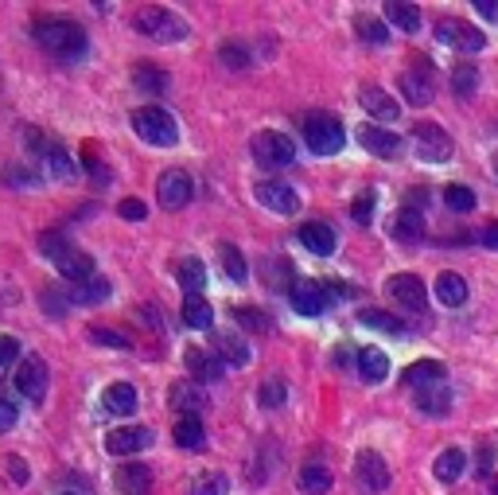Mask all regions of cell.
Masks as SVG:
<instances>
[{"label":"cell","instance_id":"7","mask_svg":"<svg viewBox=\"0 0 498 495\" xmlns=\"http://www.w3.org/2000/svg\"><path fill=\"white\" fill-rule=\"evenodd\" d=\"M413 148H417V160L444 164L448 157H452V137L432 122H417V129H413Z\"/></svg>","mask_w":498,"mask_h":495},{"label":"cell","instance_id":"15","mask_svg":"<svg viewBox=\"0 0 498 495\" xmlns=\"http://www.w3.org/2000/svg\"><path fill=\"white\" fill-rule=\"evenodd\" d=\"M289 304H292L296 316H319V312H324V304H327V292H324L319 281H292Z\"/></svg>","mask_w":498,"mask_h":495},{"label":"cell","instance_id":"44","mask_svg":"<svg viewBox=\"0 0 498 495\" xmlns=\"http://www.w3.org/2000/svg\"><path fill=\"white\" fill-rule=\"evenodd\" d=\"M218 257H222V269H227V277H234V281H245V257H242V250L238 246H230V242H222L218 246Z\"/></svg>","mask_w":498,"mask_h":495},{"label":"cell","instance_id":"16","mask_svg":"<svg viewBox=\"0 0 498 495\" xmlns=\"http://www.w3.org/2000/svg\"><path fill=\"white\" fill-rule=\"evenodd\" d=\"M152 445V429H140V426H121L105 437V453L110 456H129V453H140Z\"/></svg>","mask_w":498,"mask_h":495},{"label":"cell","instance_id":"55","mask_svg":"<svg viewBox=\"0 0 498 495\" xmlns=\"http://www.w3.org/2000/svg\"><path fill=\"white\" fill-rule=\"evenodd\" d=\"M67 292H58V289H43V312H51V316H63L70 309V301H63Z\"/></svg>","mask_w":498,"mask_h":495},{"label":"cell","instance_id":"4","mask_svg":"<svg viewBox=\"0 0 498 495\" xmlns=\"http://www.w3.org/2000/svg\"><path fill=\"white\" fill-rule=\"evenodd\" d=\"M304 140L316 157H335V152L342 148V140H347V133H342V122L335 113H307Z\"/></svg>","mask_w":498,"mask_h":495},{"label":"cell","instance_id":"30","mask_svg":"<svg viewBox=\"0 0 498 495\" xmlns=\"http://www.w3.org/2000/svg\"><path fill=\"white\" fill-rule=\"evenodd\" d=\"M359 374L366 382H382L386 374H389V359H386V351H378V347H359Z\"/></svg>","mask_w":498,"mask_h":495},{"label":"cell","instance_id":"48","mask_svg":"<svg viewBox=\"0 0 498 495\" xmlns=\"http://www.w3.org/2000/svg\"><path fill=\"white\" fill-rule=\"evenodd\" d=\"M90 339H93V344H102V347H133V344H129V336H121V332H110V328H105V324H90Z\"/></svg>","mask_w":498,"mask_h":495},{"label":"cell","instance_id":"33","mask_svg":"<svg viewBox=\"0 0 498 495\" xmlns=\"http://www.w3.org/2000/svg\"><path fill=\"white\" fill-rule=\"evenodd\" d=\"M105 297H110V281L93 274L90 281H78L75 289H70V304H102Z\"/></svg>","mask_w":498,"mask_h":495},{"label":"cell","instance_id":"51","mask_svg":"<svg viewBox=\"0 0 498 495\" xmlns=\"http://www.w3.org/2000/svg\"><path fill=\"white\" fill-rule=\"evenodd\" d=\"M218 58H222L227 67H234V70L249 67V55H245V47H242V43H222V47H218Z\"/></svg>","mask_w":498,"mask_h":495},{"label":"cell","instance_id":"28","mask_svg":"<svg viewBox=\"0 0 498 495\" xmlns=\"http://www.w3.org/2000/svg\"><path fill=\"white\" fill-rule=\"evenodd\" d=\"M354 35H359L366 47H382V43H389V23L370 16V12H359V16H354Z\"/></svg>","mask_w":498,"mask_h":495},{"label":"cell","instance_id":"59","mask_svg":"<svg viewBox=\"0 0 498 495\" xmlns=\"http://www.w3.org/2000/svg\"><path fill=\"white\" fill-rule=\"evenodd\" d=\"M476 238L483 246H491V250H498V222H494V227H487V230H476Z\"/></svg>","mask_w":498,"mask_h":495},{"label":"cell","instance_id":"35","mask_svg":"<svg viewBox=\"0 0 498 495\" xmlns=\"http://www.w3.org/2000/svg\"><path fill=\"white\" fill-rule=\"evenodd\" d=\"M172 437H175L180 449H203V441H207L203 421H199V418H180V421H175V429H172Z\"/></svg>","mask_w":498,"mask_h":495},{"label":"cell","instance_id":"27","mask_svg":"<svg viewBox=\"0 0 498 495\" xmlns=\"http://www.w3.org/2000/svg\"><path fill=\"white\" fill-rule=\"evenodd\" d=\"M464 468H467V453L464 449H444L440 456H436V464H432V476L440 480V484H456L459 476H464Z\"/></svg>","mask_w":498,"mask_h":495},{"label":"cell","instance_id":"22","mask_svg":"<svg viewBox=\"0 0 498 495\" xmlns=\"http://www.w3.org/2000/svg\"><path fill=\"white\" fill-rule=\"evenodd\" d=\"M413 406H417L421 414H429V418H444V414H452V391H448L444 382L421 386V391L413 394Z\"/></svg>","mask_w":498,"mask_h":495},{"label":"cell","instance_id":"37","mask_svg":"<svg viewBox=\"0 0 498 495\" xmlns=\"http://www.w3.org/2000/svg\"><path fill=\"white\" fill-rule=\"evenodd\" d=\"M409 386H424V382H444V363H436V359H421V363H413V367H405V374H401Z\"/></svg>","mask_w":498,"mask_h":495},{"label":"cell","instance_id":"53","mask_svg":"<svg viewBox=\"0 0 498 495\" xmlns=\"http://www.w3.org/2000/svg\"><path fill=\"white\" fill-rule=\"evenodd\" d=\"M494 461H498V453H494V441L479 445V461H476V472H479V480L494 472Z\"/></svg>","mask_w":498,"mask_h":495},{"label":"cell","instance_id":"2","mask_svg":"<svg viewBox=\"0 0 498 495\" xmlns=\"http://www.w3.org/2000/svg\"><path fill=\"white\" fill-rule=\"evenodd\" d=\"M129 125H133V133L140 140H148V145H156V148H168V145H175V140H180V125H175V117L168 110H160V105L133 110Z\"/></svg>","mask_w":498,"mask_h":495},{"label":"cell","instance_id":"58","mask_svg":"<svg viewBox=\"0 0 498 495\" xmlns=\"http://www.w3.org/2000/svg\"><path fill=\"white\" fill-rule=\"evenodd\" d=\"M476 12L483 20H491V23H498V0H476Z\"/></svg>","mask_w":498,"mask_h":495},{"label":"cell","instance_id":"29","mask_svg":"<svg viewBox=\"0 0 498 495\" xmlns=\"http://www.w3.org/2000/svg\"><path fill=\"white\" fill-rule=\"evenodd\" d=\"M175 281L183 285L187 297H199V292H203V285H207V269H203V262H199V257H183V262L175 266Z\"/></svg>","mask_w":498,"mask_h":495},{"label":"cell","instance_id":"41","mask_svg":"<svg viewBox=\"0 0 498 495\" xmlns=\"http://www.w3.org/2000/svg\"><path fill=\"white\" fill-rule=\"evenodd\" d=\"M40 250L58 266L67 254H75V246H70V238H67L63 230H43V234H40Z\"/></svg>","mask_w":498,"mask_h":495},{"label":"cell","instance_id":"3","mask_svg":"<svg viewBox=\"0 0 498 495\" xmlns=\"http://www.w3.org/2000/svg\"><path fill=\"white\" fill-rule=\"evenodd\" d=\"M133 28H137L140 35H148V40H160V43H175V40H183V35H187V23H183L180 12L156 8V4L137 8Z\"/></svg>","mask_w":498,"mask_h":495},{"label":"cell","instance_id":"54","mask_svg":"<svg viewBox=\"0 0 498 495\" xmlns=\"http://www.w3.org/2000/svg\"><path fill=\"white\" fill-rule=\"evenodd\" d=\"M351 215H354V222H370V215H374V192H362L359 199H354Z\"/></svg>","mask_w":498,"mask_h":495},{"label":"cell","instance_id":"60","mask_svg":"<svg viewBox=\"0 0 498 495\" xmlns=\"http://www.w3.org/2000/svg\"><path fill=\"white\" fill-rule=\"evenodd\" d=\"M494 168H498V157H494Z\"/></svg>","mask_w":498,"mask_h":495},{"label":"cell","instance_id":"34","mask_svg":"<svg viewBox=\"0 0 498 495\" xmlns=\"http://www.w3.org/2000/svg\"><path fill=\"white\" fill-rule=\"evenodd\" d=\"M183 324L195 328V332H207V328H215V309H210L203 297H187L183 301Z\"/></svg>","mask_w":498,"mask_h":495},{"label":"cell","instance_id":"11","mask_svg":"<svg viewBox=\"0 0 498 495\" xmlns=\"http://www.w3.org/2000/svg\"><path fill=\"white\" fill-rule=\"evenodd\" d=\"M436 40H440L444 47H456V51H467V55H476V51L487 47L483 32L471 28V23H464V20H440L436 23Z\"/></svg>","mask_w":498,"mask_h":495},{"label":"cell","instance_id":"38","mask_svg":"<svg viewBox=\"0 0 498 495\" xmlns=\"http://www.w3.org/2000/svg\"><path fill=\"white\" fill-rule=\"evenodd\" d=\"M359 324L362 328H374V332H386V336H401V332H405V324H401L397 316L382 312V309H362L359 312Z\"/></svg>","mask_w":498,"mask_h":495},{"label":"cell","instance_id":"52","mask_svg":"<svg viewBox=\"0 0 498 495\" xmlns=\"http://www.w3.org/2000/svg\"><path fill=\"white\" fill-rule=\"evenodd\" d=\"M289 277H292V266H289V262H272V266H269V285H272V289H284V292H289V289H292Z\"/></svg>","mask_w":498,"mask_h":495},{"label":"cell","instance_id":"56","mask_svg":"<svg viewBox=\"0 0 498 495\" xmlns=\"http://www.w3.org/2000/svg\"><path fill=\"white\" fill-rule=\"evenodd\" d=\"M20 421V414H16V406L8 402V398H0V433H8L12 426Z\"/></svg>","mask_w":498,"mask_h":495},{"label":"cell","instance_id":"50","mask_svg":"<svg viewBox=\"0 0 498 495\" xmlns=\"http://www.w3.org/2000/svg\"><path fill=\"white\" fill-rule=\"evenodd\" d=\"M117 215H121L125 222H145L148 219V203H140V199H121V203H117Z\"/></svg>","mask_w":498,"mask_h":495},{"label":"cell","instance_id":"6","mask_svg":"<svg viewBox=\"0 0 498 495\" xmlns=\"http://www.w3.org/2000/svg\"><path fill=\"white\" fill-rule=\"evenodd\" d=\"M389 484H394V476H389V464L382 461V453L362 449L359 456H354V488L359 491L382 495V491H389Z\"/></svg>","mask_w":498,"mask_h":495},{"label":"cell","instance_id":"12","mask_svg":"<svg viewBox=\"0 0 498 495\" xmlns=\"http://www.w3.org/2000/svg\"><path fill=\"white\" fill-rule=\"evenodd\" d=\"M359 145L370 152V157H382V160H394L401 157L405 140H401L394 129H382V125H359Z\"/></svg>","mask_w":498,"mask_h":495},{"label":"cell","instance_id":"5","mask_svg":"<svg viewBox=\"0 0 498 495\" xmlns=\"http://www.w3.org/2000/svg\"><path fill=\"white\" fill-rule=\"evenodd\" d=\"M249 152H253V160L261 164V168H289V164L296 160V145L284 133H277V129L257 133L253 140H249Z\"/></svg>","mask_w":498,"mask_h":495},{"label":"cell","instance_id":"36","mask_svg":"<svg viewBox=\"0 0 498 495\" xmlns=\"http://www.w3.org/2000/svg\"><path fill=\"white\" fill-rule=\"evenodd\" d=\"M397 86L409 98V105H429L432 102V82L421 78V75H413V70H405V75L397 78Z\"/></svg>","mask_w":498,"mask_h":495},{"label":"cell","instance_id":"47","mask_svg":"<svg viewBox=\"0 0 498 495\" xmlns=\"http://www.w3.org/2000/svg\"><path fill=\"white\" fill-rule=\"evenodd\" d=\"M444 203L452 211H471L476 207V192L464 187V184H452V187H444Z\"/></svg>","mask_w":498,"mask_h":495},{"label":"cell","instance_id":"46","mask_svg":"<svg viewBox=\"0 0 498 495\" xmlns=\"http://www.w3.org/2000/svg\"><path fill=\"white\" fill-rule=\"evenodd\" d=\"M230 316H234V324L249 328V332H269V328H272V320L261 309H234Z\"/></svg>","mask_w":498,"mask_h":495},{"label":"cell","instance_id":"24","mask_svg":"<svg viewBox=\"0 0 498 495\" xmlns=\"http://www.w3.org/2000/svg\"><path fill=\"white\" fill-rule=\"evenodd\" d=\"M389 234H394L397 242H417L424 238V219H421V211L417 207H401L394 222H389Z\"/></svg>","mask_w":498,"mask_h":495},{"label":"cell","instance_id":"13","mask_svg":"<svg viewBox=\"0 0 498 495\" xmlns=\"http://www.w3.org/2000/svg\"><path fill=\"white\" fill-rule=\"evenodd\" d=\"M257 203H265L269 211H277V215H296L300 211V195H296V187L280 184V180H261L253 187Z\"/></svg>","mask_w":498,"mask_h":495},{"label":"cell","instance_id":"32","mask_svg":"<svg viewBox=\"0 0 498 495\" xmlns=\"http://www.w3.org/2000/svg\"><path fill=\"white\" fill-rule=\"evenodd\" d=\"M300 491L304 495H327L331 491V468L319 464V461L304 464L300 468Z\"/></svg>","mask_w":498,"mask_h":495},{"label":"cell","instance_id":"9","mask_svg":"<svg viewBox=\"0 0 498 495\" xmlns=\"http://www.w3.org/2000/svg\"><path fill=\"white\" fill-rule=\"evenodd\" d=\"M386 297H394L397 309H405V312H424L429 309V289H424V281L421 277H413V274H394L386 281Z\"/></svg>","mask_w":498,"mask_h":495},{"label":"cell","instance_id":"18","mask_svg":"<svg viewBox=\"0 0 498 495\" xmlns=\"http://www.w3.org/2000/svg\"><path fill=\"white\" fill-rule=\"evenodd\" d=\"M183 363H187V371L199 379V386H203V382H218L222 371H227L215 351H203V347H187L183 351Z\"/></svg>","mask_w":498,"mask_h":495},{"label":"cell","instance_id":"31","mask_svg":"<svg viewBox=\"0 0 498 495\" xmlns=\"http://www.w3.org/2000/svg\"><path fill=\"white\" fill-rule=\"evenodd\" d=\"M386 20L394 23V28L401 32H421V8L417 4H405V0H389L386 4Z\"/></svg>","mask_w":498,"mask_h":495},{"label":"cell","instance_id":"42","mask_svg":"<svg viewBox=\"0 0 498 495\" xmlns=\"http://www.w3.org/2000/svg\"><path fill=\"white\" fill-rule=\"evenodd\" d=\"M187 495H230V476L227 472H207L191 480V491Z\"/></svg>","mask_w":498,"mask_h":495},{"label":"cell","instance_id":"10","mask_svg":"<svg viewBox=\"0 0 498 495\" xmlns=\"http://www.w3.org/2000/svg\"><path fill=\"white\" fill-rule=\"evenodd\" d=\"M35 137V133H31ZM31 148L40 152V164H43V172L47 176H55V180H75L78 176V164H75V157L58 145V140H43V137H35L31 140Z\"/></svg>","mask_w":498,"mask_h":495},{"label":"cell","instance_id":"25","mask_svg":"<svg viewBox=\"0 0 498 495\" xmlns=\"http://www.w3.org/2000/svg\"><path fill=\"white\" fill-rule=\"evenodd\" d=\"M117 488H121V495H152V472L145 464H121L117 468Z\"/></svg>","mask_w":498,"mask_h":495},{"label":"cell","instance_id":"1","mask_svg":"<svg viewBox=\"0 0 498 495\" xmlns=\"http://www.w3.org/2000/svg\"><path fill=\"white\" fill-rule=\"evenodd\" d=\"M31 35L40 47H47V51L58 55V58H67V63L86 55V32L70 20H40L31 28Z\"/></svg>","mask_w":498,"mask_h":495},{"label":"cell","instance_id":"23","mask_svg":"<svg viewBox=\"0 0 498 495\" xmlns=\"http://www.w3.org/2000/svg\"><path fill=\"white\" fill-rule=\"evenodd\" d=\"M102 410L105 414H117V418H129L137 410V391L129 382H110L102 394Z\"/></svg>","mask_w":498,"mask_h":495},{"label":"cell","instance_id":"21","mask_svg":"<svg viewBox=\"0 0 498 495\" xmlns=\"http://www.w3.org/2000/svg\"><path fill=\"white\" fill-rule=\"evenodd\" d=\"M215 356L222 359V367H245L253 351L238 332H215Z\"/></svg>","mask_w":498,"mask_h":495},{"label":"cell","instance_id":"17","mask_svg":"<svg viewBox=\"0 0 498 495\" xmlns=\"http://www.w3.org/2000/svg\"><path fill=\"white\" fill-rule=\"evenodd\" d=\"M168 402H172V410H180L183 418H195L207 410V391L199 382H172Z\"/></svg>","mask_w":498,"mask_h":495},{"label":"cell","instance_id":"45","mask_svg":"<svg viewBox=\"0 0 498 495\" xmlns=\"http://www.w3.org/2000/svg\"><path fill=\"white\" fill-rule=\"evenodd\" d=\"M476 86H479V70L471 67V63H459L452 70V90L459 94V98H471V94H476Z\"/></svg>","mask_w":498,"mask_h":495},{"label":"cell","instance_id":"43","mask_svg":"<svg viewBox=\"0 0 498 495\" xmlns=\"http://www.w3.org/2000/svg\"><path fill=\"white\" fill-rule=\"evenodd\" d=\"M133 78H137V86H140V90H148V94H164V90H168V75H164L160 67L140 63V67L133 70Z\"/></svg>","mask_w":498,"mask_h":495},{"label":"cell","instance_id":"57","mask_svg":"<svg viewBox=\"0 0 498 495\" xmlns=\"http://www.w3.org/2000/svg\"><path fill=\"white\" fill-rule=\"evenodd\" d=\"M8 476L16 480V484H28V464H23L20 456H12V461H8Z\"/></svg>","mask_w":498,"mask_h":495},{"label":"cell","instance_id":"61","mask_svg":"<svg viewBox=\"0 0 498 495\" xmlns=\"http://www.w3.org/2000/svg\"><path fill=\"white\" fill-rule=\"evenodd\" d=\"M63 495H75V491H63Z\"/></svg>","mask_w":498,"mask_h":495},{"label":"cell","instance_id":"14","mask_svg":"<svg viewBox=\"0 0 498 495\" xmlns=\"http://www.w3.org/2000/svg\"><path fill=\"white\" fill-rule=\"evenodd\" d=\"M16 391L23 398H31V402H43V394H47V363L40 356H28L16 367Z\"/></svg>","mask_w":498,"mask_h":495},{"label":"cell","instance_id":"8","mask_svg":"<svg viewBox=\"0 0 498 495\" xmlns=\"http://www.w3.org/2000/svg\"><path fill=\"white\" fill-rule=\"evenodd\" d=\"M191 195H195V184L183 168H168L156 180V203L164 211H183L187 203H191Z\"/></svg>","mask_w":498,"mask_h":495},{"label":"cell","instance_id":"19","mask_svg":"<svg viewBox=\"0 0 498 495\" xmlns=\"http://www.w3.org/2000/svg\"><path fill=\"white\" fill-rule=\"evenodd\" d=\"M296 238H300V246H304V250H312L316 257H327V254H335V246H339L335 230H331L327 222H304V227L296 230Z\"/></svg>","mask_w":498,"mask_h":495},{"label":"cell","instance_id":"26","mask_svg":"<svg viewBox=\"0 0 498 495\" xmlns=\"http://www.w3.org/2000/svg\"><path fill=\"white\" fill-rule=\"evenodd\" d=\"M436 301H440L444 309H464L467 304V281L459 274H440L436 277Z\"/></svg>","mask_w":498,"mask_h":495},{"label":"cell","instance_id":"20","mask_svg":"<svg viewBox=\"0 0 498 495\" xmlns=\"http://www.w3.org/2000/svg\"><path fill=\"white\" fill-rule=\"evenodd\" d=\"M359 102H362V110L370 113L374 122H397V117H401V105L389 98L382 86H362L359 90Z\"/></svg>","mask_w":498,"mask_h":495},{"label":"cell","instance_id":"39","mask_svg":"<svg viewBox=\"0 0 498 495\" xmlns=\"http://www.w3.org/2000/svg\"><path fill=\"white\" fill-rule=\"evenodd\" d=\"M58 274L70 277L75 285H78V281H90V277H93V257H90V254H82V250L67 254L63 262H58Z\"/></svg>","mask_w":498,"mask_h":495},{"label":"cell","instance_id":"49","mask_svg":"<svg viewBox=\"0 0 498 495\" xmlns=\"http://www.w3.org/2000/svg\"><path fill=\"white\" fill-rule=\"evenodd\" d=\"M16 359H20V344L12 336H0V379L16 367Z\"/></svg>","mask_w":498,"mask_h":495},{"label":"cell","instance_id":"40","mask_svg":"<svg viewBox=\"0 0 498 495\" xmlns=\"http://www.w3.org/2000/svg\"><path fill=\"white\" fill-rule=\"evenodd\" d=\"M257 402L265 410H280L284 402H289V382L280 379V374H272V379H265L257 386Z\"/></svg>","mask_w":498,"mask_h":495}]
</instances>
